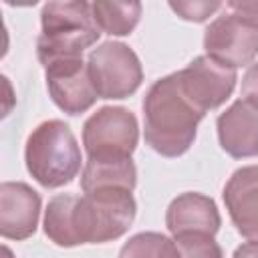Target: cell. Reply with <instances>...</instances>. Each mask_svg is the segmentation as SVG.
<instances>
[{"label": "cell", "instance_id": "44dd1931", "mask_svg": "<svg viewBox=\"0 0 258 258\" xmlns=\"http://www.w3.org/2000/svg\"><path fill=\"white\" fill-rule=\"evenodd\" d=\"M232 258H258V242H246L238 246Z\"/></svg>", "mask_w": 258, "mask_h": 258}, {"label": "cell", "instance_id": "5b68a950", "mask_svg": "<svg viewBox=\"0 0 258 258\" xmlns=\"http://www.w3.org/2000/svg\"><path fill=\"white\" fill-rule=\"evenodd\" d=\"M87 67L99 99H127L143 81L139 56L125 42H101L91 50Z\"/></svg>", "mask_w": 258, "mask_h": 258}, {"label": "cell", "instance_id": "ac0fdd59", "mask_svg": "<svg viewBox=\"0 0 258 258\" xmlns=\"http://www.w3.org/2000/svg\"><path fill=\"white\" fill-rule=\"evenodd\" d=\"M222 4L220 2H189V0H183V2H169V8L183 20H189V22H204L208 20Z\"/></svg>", "mask_w": 258, "mask_h": 258}, {"label": "cell", "instance_id": "2e32d148", "mask_svg": "<svg viewBox=\"0 0 258 258\" xmlns=\"http://www.w3.org/2000/svg\"><path fill=\"white\" fill-rule=\"evenodd\" d=\"M119 258H181V254L175 240L159 232H139L123 244Z\"/></svg>", "mask_w": 258, "mask_h": 258}, {"label": "cell", "instance_id": "6da1fadb", "mask_svg": "<svg viewBox=\"0 0 258 258\" xmlns=\"http://www.w3.org/2000/svg\"><path fill=\"white\" fill-rule=\"evenodd\" d=\"M135 212L133 191L121 187L83 191V196L58 194L44 210V234L60 248L105 244L131 228Z\"/></svg>", "mask_w": 258, "mask_h": 258}, {"label": "cell", "instance_id": "ffe728a7", "mask_svg": "<svg viewBox=\"0 0 258 258\" xmlns=\"http://www.w3.org/2000/svg\"><path fill=\"white\" fill-rule=\"evenodd\" d=\"M232 12H236L240 18L250 22L254 28H258V0H230L226 4Z\"/></svg>", "mask_w": 258, "mask_h": 258}, {"label": "cell", "instance_id": "7402d4cb", "mask_svg": "<svg viewBox=\"0 0 258 258\" xmlns=\"http://www.w3.org/2000/svg\"><path fill=\"white\" fill-rule=\"evenodd\" d=\"M2 256H4V258H14V256H12V252H10V248H8V246H2Z\"/></svg>", "mask_w": 258, "mask_h": 258}, {"label": "cell", "instance_id": "3957f363", "mask_svg": "<svg viewBox=\"0 0 258 258\" xmlns=\"http://www.w3.org/2000/svg\"><path fill=\"white\" fill-rule=\"evenodd\" d=\"M40 26L36 54L42 67L60 58H79L101 36L91 4L81 0L46 2L40 10Z\"/></svg>", "mask_w": 258, "mask_h": 258}, {"label": "cell", "instance_id": "ba28073f", "mask_svg": "<svg viewBox=\"0 0 258 258\" xmlns=\"http://www.w3.org/2000/svg\"><path fill=\"white\" fill-rule=\"evenodd\" d=\"M177 79L183 95L206 115L230 99L238 81V73L236 69L202 54L196 56L185 69L177 71Z\"/></svg>", "mask_w": 258, "mask_h": 258}, {"label": "cell", "instance_id": "e0dca14e", "mask_svg": "<svg viewBox=\"0 0 258 258\" xmlns=\"http://www.w3.org/2000/svg\"><path fill=\"white\" fill-rule=\"evenodd\" d=\"M181 258H224L220 244L208 234H181L173 238Z\"/></svg>", "mask_w": 258, "mask_h": 258}, {"label": "cell", "instance_id": "7c38bea8", "mask_svg": "<svg viewBox=\"0 0 258 258\" xmlns=\"http://www.w3.org/2000/svg\"><path fill=\"white\" fill-rule=\"evenodd\" d=\"M165 226L173 238L181 234L216 236V232L222 226V218L212 198L198 191H185L173 198L167 206Z\"/></svg>", "mask_w": 258, "mask_h": 258}, {"label": "cell", "instance_id": "277c9868", "mask_svg": "<svg viewBox=\"0 0 258 258\" xmlns=\"http://www.w3.org/2000/svg\"><path fill=\"white\" fill-rule=\"evenodd\" d=\"M81 161L77 137L60 119L40 123L26 139V169L34 181L46 189H56L71 183L81 171Z\"/></svg>", "mask_w": 258, "mask_h": 258}, {"label": "cell", "instance_id": "9c48e42d", "mask_svg": "<svg viewBox=\"0 0 258 258\" xmlns=\"http://www.w3.org/2000/svg\"><path fill=\"white\" fill-rule=\"evenodd\" d=\"M44 79L52 103L67 115H81L89 111L99 99L83 56L60 58L46 64Z\"/></svg>", "mask_w": 258, "mask_h": 258}, {"label": "cell", "instance_id": "d6986e66", "mask_svg": "<svg viewBox=\"0 0 258 258\" xmlns=\"http://www.w3.org/2000/svg\"><path fill=\"white\" fill-rule=\"evenodd\" d=\"M242 101L258 111V62H252L242 79Z\"/></svg>", "mask_w": 258, "mask_h": 258}, {"label": "cell", "instance_id": "9a60e30c", "mask_svg": "<svg viewBox=\"0 0 258 258\" xmlns=\"http://www.w3.org/2000/svg\"><path fill=\"white\" fill-rule=\"evenodd\" d=\"M141 2H107L99 0L91 4L93 18L101 32L111 36H127L133 32L141 18Z\"/></svg>", "mask_w": 258, "mask_h": 258}, {"label": "cell", "instance_id": "4fadbf2b", "mask_svg": "<svg viewBox=\"0 0 258 258\" xmlns=\"http://www.w3.org/2000/svg\"><path fill=\"white\" fill-rule=\"evenodd\" d=\"M220 147L234 159L258 155V111L246 101H234L216 121Z\"/></svg>", "mask_w": 258, "mask_h": 258}, {"label": "cell", "instance_id": "8992f818", "mask_svg": "<svg viewBox=\"0 0 258 258\" xmlns=\"http://www.w3.org/2000/svg\"><path fill=\"white\" fill-rule=\"evenodd\" d=\"M137 141V117L125 107H101L83 125V145L93 159L131 157Z\"/></svg>", "mask_w": 258, "mask_h": 258}, {"label": "cell", "instance_id": "30bf717a", "mask_svg": "<svg viewBox=\"0 0 258 258\" xmlns=\"http://www.w3.org/2000/svg\"><path fill=\"white\" fill-rule=\"evenodd\" d=\"M40 196L24 181H4L0 185V234L6 240H26L36 232L40 216Z\"/></svg>", "mask_w": 258, "mask_h": 258}, {"label": "cell", "instance_id": "5bb4252c", "mask_svg": "<svg viewBox=\"0 0 258 258\" xmlns=\"http://www.w3.org/2000/svg\"><path fill=\"white\" fill-rule=\"evenodd\" d=\"M135 183H137V169L131 157H119V159L87 157V163L81 171L83 191H95L103 187H121L133 191Z\"/></svg>", "mask_w": 258, "mask_h": 258}, {"label": "cell", "instance_id": "8fae6325", "mask_svg": "<svg viewBox=\"0 0 258 258\" xmlns=\"http://www.w3.org/2000/svg\"><path fill=\"white\" fill-rule=\"evenodd\" d=\"M224 204L238 234L258 242V165H244L224 185Z\"/></svg>", "mask_w": 258, "mask_h": 258}, {"label": "cell", "instance_id": "52a82bcc", "mask_svg": "<svg viewBox=\"0 0 258 258\" xmlns=\"http://www.w3.org/2000/svg\"><path fill=\"white\" fill-rule=\"evenodd\" d=\"M204 50L206 56L226 67H250L258 56V28L230 10L206 28Z\"/></svg>", "mask_w": 258, "mask_h": 258}, {"label": "cell", "instance_id": "7a4b0ae2", "mask_svg": "<svg viewBox=\"0 0 258 258\" xmlns=\"http://www.w3.org/2000/svg\"><path fill=\"white\" fill-rule=\"evenodd\" d=\"M202 119L204 113L183 95L177 73L157 79L143 97V137L163 157L183 155L194 145Z\"/></svg>", "mask_w": 258, "mask_h": 258}]
</instances>
